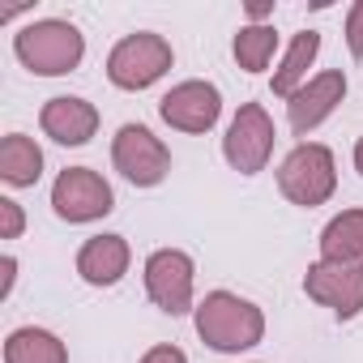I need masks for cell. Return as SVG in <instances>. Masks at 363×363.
Here are the masks:
<instances>
[{
	"instance_id": "1",
	"label": "cell",
	"mask_w": 363,
	"mask_h": 363,
	"mask_svg": "<svg viewBox=\"0 0 363 363\" xmlns=\"http://www.w3.org/2000/svg\"><path fill=\"white\" fill-rule=\"evenodd\" d=\"M197 333H201L214 350L235 354V350H248V346L261 342L265 316H261L257 303H248V299H240V295H231V291H214V295H206L201 308H197Z\"/></svg>"
},
{
	"instance_id": "2",
	"label": "cell",
	"mask_w": 363,
	"mask_h": 363,
	"mask_svg": "<svg viewBox=\"0 0 363 363\" xmlns=\"http://www.w3.org/2000/svg\"><path fill=\"white\" fill-rule=\"evenodd\" d=\"M13 52L18 60L30 69V73H43V77H60V73H73L86 56V39L73 22H30L18 30L13 39Z\"/></svg>"
},
{
	"instance_id": "3",
	"label": "cell",
	"mask_w": 363,
	"mask_h": 363,
	"mask_svg": "<svg viewBox=\"0 0 363 363\" xmlns=\"http://www.w3.org/2000/svg\"><path fill=\"white\" fill-rule=\"evenodd\" d=\"M278 189L286 201L312 210V206H325L337 189V171H333V154L316 141H303L295 145L282 167H278Z\"/></svg>"
},
{
	"instance_id": "4",
	"label": "cell",
	"mask_w": 363,
	"mask_h": 363,
	"mask_svg": "<svg viewBox=\"0 0 363 363\" xmlns=\"http://www.w3.org/2000/svg\"><path fill=\"white\" fill-rule=\"evenodd\" d=\"M167 69H171V43L162 35H150V30L120 39L111 48V56H107V77L120 90H145Z\"/></svg>"
},
{
	"instance_id": "5",
	"label": "cell",
	"mask_w": 363,
	"mask_h": 363,
	"mask_svg": "<svg viewBox=\"0 0 363 363\" xmlns=\"http://www.w3.org/2000/svg\"><path fill=\"white\" fill-rule=\"evenodd\" d=\"M111 162H116V171L128 179V184H137V189L162 184L167 171H171L167 145H162L145 124H124V128L116 133V141H111Z\"/></svg>"
},
{
	"instance_id": "6",
	"label": "cell",
	"mask_w": 363,
	"mask_h": 363,
	"mask_svg": "<svg viewBox=\"0 0 363 363\" xmlns=\"http://www.w3.org/2000/svg\"><path fill=\"white\" fill-rule=\"evenodd\" d=\"M111 206H116L111 184L90 167H69L52 184V210L65 223H94V218L111 214Z\"/></svg>"
},
{
	"instance_id": "7",
	"label": "cell",
	"mask_w": 363,
	"mask_h": 363,
	"mask_svg": "<svg viewBox=\"0 0 363 363\" xmlns=\"http://www.w3.org/2000/svg\"><path fill=\"white\" fill-rule=\"evenodd\" d=\"M223 154L235 171L244 175H257L265 171L269 154H274V120L261 103H244L227 128V141H223Z\"/></svg>"
},
{
	"instance_id": "8",
	"label": "cell",
	"mask_w": 363,
	"mask_h": 363,
	"mask_svg": "<svg viewBox=\"0 0 363 363\" xmlns=\"http://www.w3.org/2000/svg\"><path fill=\"white\" fill-rule=\"evenodd\" d=\"M303 291L350 320L363 312V261H316L303 278Z\"/></svg>"
},
{
	"instance_id": "9",
	"label": "cell",
	"mask_w": 363,
	"mask_h": 363,
	"mask_svg": "<svg viewBox=\"0 0 363 363\" xmlns=\"http://www.w3.org/2000/svg\"><path fill=\"white\" fill-rule=\"evenodd\" d=\"M145 291L162 312L184 316L193 308V257L179 248H158L145 261Z\"/></svg>"
},
{
	"instance_id": "10",
	"label": "cell",
	"mask_w": 363,
	"mask_h": 363,
	"mask_svg": "<svg viewBox=\"0 0 363 363\" xmlns=\"http://www.w3.org/2000/svg\"><path fill=\"white\" fill-rule=\"evenodd\" d=\"M162 120L179 133H210L218 124V111H223V94L218 86L210 82H179L171 94H162L158 103Z\"/></svg>"
},
{
	"instance_id": "11",
	"label": "cell",
	"mask_w": 363,
	"mask_h": 363,
	"mask_svg": "<svg viewBox=\"0 0 363 363\" xmlns=\"http://www.w3.org/2000/svg\"><path fill=\"white\" fill-rule=\"evenodd\" d=\"M342 99H346V77H342V73H316L312 82H303V86L286 99V120H291L295 137H308Z\"/></svg>"
},
{
	"instance_id": "12",
	"label": "cell",
	"mask_w": 363,
	"mask_h": 363,
	"mask_svg": "<svg viewBox=\"0 0 363 363\" xmlns=\"http://www.w3.org/2000/svg\"><path fill=\"white\" fill-rule=\"evenodd\" d=\"M39 124L52 141L60 145H86L99 128V111L94 103L86 99H73V94H60V99H48L43 111H39Z\"/></svg>"
},
{
	"instance_id": "13",
	"label": "cell",
	"mask_w": 363,
	"mask_h": 363,
	"mask_svg": "<svg viewBox=\"0 0 363 363\" xmlns=\"http://www.w3.org/2000/svg\"><path fill=\"white\" fill-rule=\"evenodd\" d=\"M128 269V244L124 235H94L77 252V274L90 286H116Z\"/></svg>"
},
{
	"instance_id": "14",
	"label": "cell",
	"mask_w": 363,
	"mask_h": 363,
	"mask_svg": "<svg viewBox=\"0 0 363 363\" xmlns=\"http://www.w3.org/2000/svg\"><path fill=\"white\" fill-rule=\"evenodd\" d=\"M43 175V150L26 133H9L0 141V179L13 189H30Z\"/></svg>"
},
{
	"instance_id": "15",
	"label": "cell",
	"mask_w": 363,
	"mask_h": 363,
	"mask_svg": "<svg viewBox=\"0 0 363 363\" xmlns=\"http://www.w3.org/2000/svg\"><path fill=\"white\" fill-rule=\"evenodd\" d=\"M320 261H363V210H346L320 231Z\"/></svg>"
},
{
	"instance_id": "16",
	"label": "cell",
	"mask_w": 363,
	"mask_h": 363,
	"mask_svg": "<svg viewBox=\"0 0 363 363\" xmlns=\"http://www.w3.org/2000/svg\"><path fill=\"white\" fill-rule=\"evenodd\" d=\"M5 363H69V350L48 329H13L5 342Z\"/></svg>"
},
{
	"instance_id": "17",
	"label": "cell",
	"mask_w": 363,
	"mask_h": 363,
	"mask_svg": "<svg viewBox=\"0 0 363 363\" xmlns=\"http://www.w3.org/2000/svg\"><path fill=\"white\" fill-rule=\"evenodd\" d=\"M316 52H320V35H316V30H303V35H295L291 52L282 56V69L274 73V94L291 99V94L303 86V77H308V69H312Z\"/></svg>"
},
{
	"instance_id": "18",
	"label": "cell",
	"mask_w": 363,
	"mask_h": 363,
	"mask_svg": "<svg viewBox=\"0 0 363 363\" xmlns=\"http://www.w3.org/2000/svg\"><path fill=\"white\" fill-rule=\"evenodd\" d=\"M274 48H278L274 26H244V30L235 35V60H240V69H248V73H261V69L269 65Z\"/></svg>"
},
{
	"instance_id": "19",
	"label": "cell",
	"mask_w": 363,
	"mask_h": 363,
	"mask_svg": "<svg viewBox=\"0 0 363 363\" xmlns=\"http://www.w3.org/2000/svg\"><path fill=\"white\" fill-rule=\"evenodd\" d=\"M22 227H26L22 206H18V201H9V197H0V240H18V235H22Z\"/></svg>"
},
{
	"instance_id": "20",
	"label": "cell",
	"mask_w": 363,
	"mask_h": 363,
	"mask_svg": "<svg viewBox=\"0 0 363 363\" xmlns=\"http://www.w3.org/2000/svg\"><path fill=\"white\" fill-rule=\"evenodd\" d=\"M346 43L354 56H363V0L350 5V13H346Z\"/></svg>"
},
{
	"instance_id": "21",
	"label": "cell",
	"mask_w": 363,
	"mask_h": 363,
	"mask_svg": "<svg viewBox=\"0 0 363 363\" xmlns=\"http://www.w3.org/2000/svg\"><path fill=\"white\" fill-rule=\"evenodd\" d=\"M141 363H189V359H184L179 346H154V350L141 354Z\"/></svg>"
},
{
	"instance_id": "22",
	"label": "cell",
	"mask_w": 363,
	"mask_h": 363,
	"mask_svg": "<svg viewBox=\"0 0 363 363\" xmlns=\"http://www.w3.org/2000/svg\"><path fill=\"white\" fill-rule=\"evenodd\" d=\"M0 269H5V278H0V299H5V295L13 291V269H18V261L5 257V261H0Z\"/></svg>"
},
{
	"instance_id": "23",
	"label": "cell",
	"mask_w": 363,
	"mask_h": 363,
	"mask_svg": "<svg viewBox=\"0 0 363 363\" xmlns=\"http://www.w3.org/2000/svg\"><path fill=\"white\" fill-rule=\"evenodd\" d=\"M354 171L363 175V137H359V145H354Z\"/></svg>"
}]
</instances>
